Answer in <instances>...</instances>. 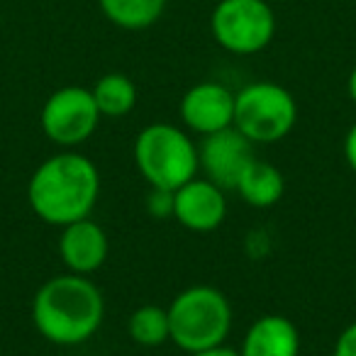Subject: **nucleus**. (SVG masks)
I'll return each mask as SVG.
<instances>
[{
  "label": "nucleus",
  "mask_w": 356,
  "mask_h": 356,
  "mask_svg": "<svg viewBox=\"0 0 356 356\" xmlns=\"http://www.w3.org/2000/svg\"><path fill=\"white\" fill-rule=\"evenodd\" d=\"M100 195V173L88 156L61 152L37 166L27 184V200L47 225L66 227L88 218Z\"/></svg>",
  "instance_id": "obj_1"
},
{
  "label": "nucleus",
  "mask_w": 356,
  "mask_h": 356,
  "mask_svg": "<svg viewBox=\"0 0 356 356\" xmlns=\"http://www.w3.org/2000/svg\"><path fill=\"white\" fill-rule=\"evenodd\" d=\"M105 300L100 288L88 276L61 273L40 286L32 300V322L47 341L76 346L88 341L100 330Z\"/></svg>",
  "instance_id": "obj_2"
},
{
  "label": "nucleus",
  "mask_w": 356,
  "mask_h": 356,
  "mask_svg": "<svg viewBox=\"0 0 356 356\" xmlns=\"http://www.w3.org/2000/svg\"><path fill=\"white\" fill-rule=\"evenodd\" d=\"M171 341L186 354L222 346L232 330V307L225 293L213 286H191L171 300Z\"/></svg>",
  "instance_id": "obj_3"
},
{
  "label": "nucleus",
  "mask_w": 356,
  "mask_h": 356,
  "mask_svg": "<svg viewBox=\"0 0 356 356\" xmlns=\"http://www.w3.org/2000/svg\"><path fill=\"white\" fill-rule=\"evenodd\" d=\"M134 163L152 188L178 191L198 173V149L176 124L154 122L137 134Z\"/></svg>",
  "instance_id": "obj_4"
},
{
  "label": "nucleus",
  "mask_w": 356,
  "mask_h": 356,
  "mask_svg": "<svg viewBox=\"0 0 356 356\" xmlns=\"http://www.w3.org/2000/svg\"><path fill=\"white\" fill-rule=\"evenodd\" d=\"M298 120L291 90L271 81L249 83L234 95V129L252 144H273L283 139Z\"/></svg>",
  "instance_id": "obj_5"
},
{
  "label": "nucleus",
  "mask_w": 356,
  "mask_h": 356,
  "mask_svg": "<svg viewBox=\"0 0 356 356\" xmlns=\"http://www.w3.org/2000/svg\"><path fill=\"white\" fill-rule=\"evenodd\" d=\"M210 30L222 49L249 56L271 44L276 15L266 0H220L210 15Z\"/></svg>",
  "instance_id": "obj_6"
},
{
  "label": "nucleus",
  "mask_w": 356,
  "mask_h": 356,
  "mask_svg": "<svg viewBox=\"0 0 356 356\" xmlns=\"http://www.w3.org/2000/svg\"><path fill=\"white\" fill-rule=\"evenodd\" d=\"M100 110L93 93L81 86H64L54 90L42 105L40 122L44 134L61 147H76L95 132L100 122Z\"/></svg>",
  "instance_id": "obj_7"
},
{
  "label": "nucleus",
  "mask_w": 356,
  "mask_h": 356,
  "mask_svg": "<svg viewBox=\"0 0 356 356\" xmlns=\"http://www.w3.org/2000/svg\"><path fill=\"white\" fill-rule=\"evenodd\" d=\"M252 159H257L254 144L234 127L208 134L198 149V161L208 173V181H213L222 191L237 188L239 176Z\"/></svg>",
  "instance_id": "obj_8"
},
{
  "label": "nucleus",
  "mask_w": 356,
  "mask_h": 356,
  "mask_svg": "<svg viewBox=\"0 0 356 356\" xmlns=\"http://www.w3.org/2000/svg\"><path fill=\"white\" fill-rule=\"evenodd\" d=\"M181 118L191 132L208 137L234 127V93L215 81H203L186 90L181 100Z\"/></svg>",
  "instance_id": "obj_9"
},
{
  "label": "nucleus",
  "mask_w": 356,
  "mask_h": 356,
  "mask_svg": "<svg viewBox=\"0 0 356 356\" xmlns=\"http://www.w3.org/2000/svg\"><path fill=\"white\" fill-rule=\"evenodd\" d=\"M227 215L225 191L208 178H193L173 191V218L191 232H213Z\"/></svg>",
  "instance_id": "obj_10"
},
{
  "label": "nucleus",
  "mask_w": 356,
  "mask_h": 356,
  "mask_svg": "<svg viewBox=\"0 0 356 356\" xmlns=\"http://www.w3.org/2000/svg\"><path fill=\"white\" fill-rule=\"evenodd\" d=\"M59 254L71 273L90 276L108 259V234L90 218L71 222L61 227Z\"/></svg>",
  "instance_id": "obj_11"
},
{
  "label": "nucleus",
  "mask_w": 356,
  "mask_h": 356,
  "mask_svg": "<svg viewBox=\"0 0 356 356\" xmlns=\"http://www.w3.org/2000/svg\"><path fill=\"white\" fill-rule=\"evenodd\" d=\"M300 334L283 315H264L247 330L239 356H298Z\"/></svg>",
  "instance_id": "obj_12"
},
{
  "label": "nucleus",
  "mask_w": 356,
  "mask_h": 356,
  "mask_svg": "<svg viewBox=\"0 0 356 356\" xmlns=\"http://www.w3.org/2000/svg\"><path fill=\"white\" fill-rule=\"evenodd\" d=\"M237 191L242 200L252 208H271L283 198V173L276 166L261 159H252L237 181Z\"/></svg>",
  "instance_id": "obj_13"
},
{
  "label": "nucleus",
  "mask_w": 356,
  "mask_h": 356,
  "mask_svg": "<svg viewBox=\"0 0 356 356\" xmlns=\"http://www.w3.org/2000/svg\"><path fill=\"white\" fill-rule=\"evenodd\" d=\"M100 10L122 30H147L161 17L166 0H98Z\"/></svg>",
  "instance_id": "obj_14"
},
{
  "label": "nucleus",
  "mask_w": 356,
  "mask_h": 356,
  "mask_svg": "<svg viewBox=\"0 0 356 356\" xmlns=\"http://www.w3.org/2000/svg\"><path fill=\"white\" fill-rule=\"evenodd\" d=\"M90 93L105 118H124L137 105V86L124 74H105Z\"/></svg>",
  "instance_id": "obj_15"
},
{
  "label": "nucleus",
  "mask_w": 356,
  "mask_h": 356,
  "mask_svg": "<svg viewBox=\"0 0 356 356\" xmlns=\"http://www.w3.org/2000/svg\"><path fill=\"white\" fill-rule=\"evenodd\" d=\"M129 339L139 346H161L171 339V327H168V310L159 305H142L129 315L127 322Z\"/></svg>",
  "instance_id": "obj_16"
},
{
  "label": "nucleus",
  "mask_w": 356,
  "mask_h": 356,
  "mask_svg": "<svg viewBox=\"0 0 356 356\" xmlns=\"http://www.w3.org/2000/svg\"><path fill=\"white\" fill-rule=\"evenodd\" d=\"M147 208L154 218H173V191L152 188L147 198Z\"/></svg>",
  "instance_id": "obj_17"
},
{
  "label": "nucleus",
  "mask_w": 356,
  "mask_h": 356,
  "mask_svg": "<svg viewBox=\"0 0 356 356\" xmlns=\"http://www.w3.org/2000/svg\"><path fill=\"white\" fill-rule=\"evenodd\" d=\"M332 356H356V322L346 325L341 334L334 341V351Z\"/></svg>",
  "instance_id": "obj_18"
},
{
  "label": "nucleus",
  "mask_w": 356,
  "mask_h": 356,
  "mask_svg": "<svg viewBox=\"0 0 356 356\" xmlns=\"http://www.w3.org/2000/svg\"><path fill=\"white\" fill-rule=\"evenodd\" d=\"M344 159L346 163H349V168L356 173V122L349 127V132H346L344 137Z\"/></svg>",
  "instance_id": "obj_19"
},
{
  "label": "nucleus",
  "mask_w": 356,
  "mask_h": 356,
  "mask_svg": "<svg viewBox=\"0 0 356 356\" xmlns=\"http://www.w3.org/2000/svg\"><path fill=\"white\" fill-rule=\"evenodd\" d=\"M188 356H239V351L234 349H227V346H215V349H205V351H195V354H188Z\"/></svg>",
  "instance_id": "obj_20"
},
{
  "label": "nucleus",
  "mask_w": 356,
  "mask_h": 356,
  "mask_svg": "<svg viewBox=\"0 0 356 356\" xmlns=\"http://www.w3.org/2000/svg\"><path fill=\"white\" fill-rule=\"evenodd\" d=\"M346 90H349V98L354 100V105H356V66H354V71L349 74V81H346Z\"/></svg>",
  "instance_id": "obj_21"
}]
</instances>
